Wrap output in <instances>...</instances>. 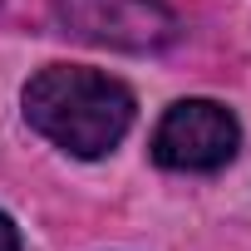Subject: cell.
I'll use <instances>...</instances> for the list:
<instances>
[{"instance_id":"3957f363","label":"cell","mask_w":251,"mask_h":251,"mask_svg":"<svg viewBox=\"0 0 251 251\" xmlns=\"http://www.w3.org/2000/svg\"><path fill=\"white\" fill-rule=\"evenodd\" d=\"M148 153L168 173H222L241 153V123L217 99H177L158 118Z\"/></svg>"},{"instance_id":"6da1fadb","label":"cell","mask_w":251,"mask_h":251,"mask_svg":"<svg viewBox=\"0 0 251 251\" xmlns=\"http://www.w3.org/2000/svg\"><path fill=\"white\" fill-rule=\"evenodd\" d=\"M20 108H25V123L50 138L59 153L69 158H108L133 128V89L103 74V69H89V64H45L25 94H20Z\"/></svg>"},{"instance_id":"277c9868","label":"cell","mask_w":251,"mask_h":251,"mask_svg":"<svg viewBox=\"0 0 251 251\" xmlns=\"http://www.w3.org/2000/svg\"><path fill=\"white\" fill-rule=\"evenodd\" d=\"M0 251H25V241H20V226L0 212Z\"/></svg>"},{"instance_id":"7a4b0ae2","label":"cell","mask_w":251,"mask_h":251,"mask_svg":"<svg viewBox=\"0 0 251 251\" xmlns=\"http://www.w3.org/2000/svg\"><path fill=\"white\" fill-rule=\"evenodd\" d=\"M50 15L69 40L123 54H158L182 35L163 0H50Z\"/></svg>"}]
</instances>
